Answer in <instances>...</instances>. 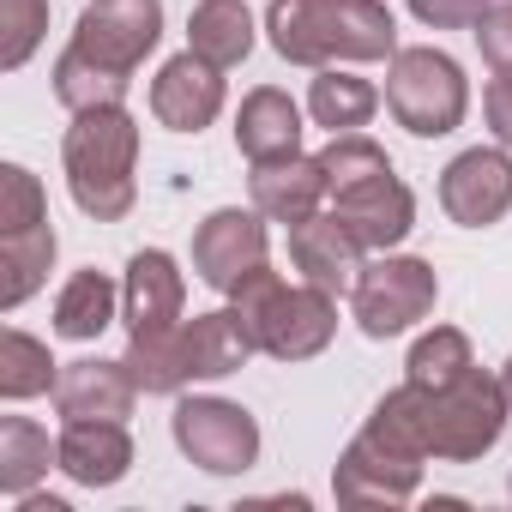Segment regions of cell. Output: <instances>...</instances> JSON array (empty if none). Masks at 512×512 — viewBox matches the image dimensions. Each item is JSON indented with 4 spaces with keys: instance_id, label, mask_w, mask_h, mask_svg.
<instances>
[{
    "instance_id": "16",
    "label": "cell",
    "mask_w": 512,
    "mask_h": 512,
    "mask_svg": "<svg viewBox=\"0 0 512 512\" xmlns=\"http://www.w3.org/2000/svg\"><path fill=\"white\" fill-rule=\"evenodd\" d=\"M332 211L350 223V235H356L368 253H392V247L416 229V193H410L392 169L374 175V181H362V187H350V193H338Z\"/></svg>"
},
{
    "instance_id": "27",
    "label": "cell",
    "mask_w": 512,
    "mask_h": 512,
    "mask_svg": "<svg viewBox=\"0 0 512 512\" xmlns=\"http://www.w3.org/2000/svg\"><path fill=\"white\" fill-rule=\"evenodd\" d=\"M55 380H61V362L49 356L43 338H31V332H19V326L0 332V398H7V404H25V398L55 392Z\"/></svg>"
},
{
    "instance_id": "37",
    "label": "cell",
    "mask_w": 512,
    "mask_h": 512,
    "mask_svg": "<svg viewBox=\"0 0 512 512\" xmlns=\"http://www.w3.org/2000/svg\"><path fill=\"white\" fill-rule=\"evenodd\" d=\"M500 386H506V398H512V356H506V368H500Z\"/></svg>"
},
{
    "instance_id": "28",
    "label": "cell",
    "mask_w": 512,
    "mask_h": 512,
    "mask_svg": "<svg viewBox=\"0 0 512 512\" xmlns=\"http://www.w3.org/2000/svg\"><path fill=\"white\" fill-rule=\"evenodd\" d=\"M49 79H55L61 109H73V115H85V109H109V103H127V85H133V79L97 67L91 55H79L73 43L55 55V73H49Z\"/></svg>"
},
{
    "instance_id": "25",
    "label": "cell",
    "mask_w": 512,
    "mask_h": 512,
    "mask_svg": "<svg viewBox=\"0 0 512 512\" xmlns=\"http://www.w3.org/2000/svg\"><path fill=\"white\" fill-rule=\"evenodd\" d=\"M380 109V91L344 67H320L314 85H308V115L326 127V133H362Z\"/></svg>"
},
{
    "instance_id": "6",
    "label": "cell",
    "mask_w": 512,
    "mask_h": 512,
    "mask_svg": "<svg viewBox=\"0 0 512 512\" xmlns=\"http://www.w3.org/2000/svg\"><path fill=\"white\" fill-rule=\"evenodd\" d=\"M434 302H440V278L416 253H374L350 290V314H356L362 338H374V344L422 326L434 314Z\"/></svg>"
},
{
    "instance_id": "9",
    "label": "cell",
    "mask_w": 512,
    "mask_h": 512,
    "mask_svg": "<svg viewBox=\"0 0 512 512\" xmlns=\"http://www.w3.org/2000/svg\"><path fill=\"white\" fill-rule=\"evenodd\" d=\"M266 211L260 205H223V211H211L199 229H193V272H199V284L205 290H217V296H229L247 272H260L266 266V253H272V235H266Z\"/></svg>"
},
{
    "instance_id": "7",
    "label": "cell",
    "mask_w": 512,
    "mask_h": 512,
    "mask_svg": "<svg viewBox=\"0 0 512 512\" xmlns=\"http://www.w3.org/2000/svg\"><path fill=\"white\" fill-rule=\"evenodd\" d=\"M169 434L205 476H247L260 464V422L235 398H175Z\"/></svg>"
},
{
    "instance_id": "1",
    "label": "cell",
    "mask_w": 512,
    "mask_h": 512,
    "mask_svg": "<svg viewBox=\"0 0 512 512\" xmlns=\"http://www.w3.org/2000/svg\"><path fill=\"white\" fill-rule=\"evenodd\" d=\"M266 43L290 67H362L398 55V19L386 0H272Z\"/></svg>"
},
{
    "instance_id": "13",
    "label": "cell",
    "mask_w": 512,
    "mask_h": 512,
    "mask_svg": "<svg viewBox=\"0 0 512 512\" xmlns=\"http://www.w3.org/2000/svg\"><path fill=\"white\" fill-rule=\"evenodd\" d=\"M290 266L302 272V284H320L332 296H350L362 266H368V247L350 235V223L326 205L302 223H290Z\"/></svg>"
},
{
    "instance_id": "8",
    "label": "cell",
    "mask_w": 512,
    "mask_h": 512,
    "mask_svg": "<svg viewBox=\"0 0 512 512\" xmlns=\"http://www.w3.org/2000/svg\"><path fill=\"white\" fill-rule=\"evenodd\" d=\"M157 43H163V0H91L73 25V49L121 79H133L145 55H157Z\"/></svg>"
},
{
    "instance_id": "19",
    "label": "cell",
    "mask_w": 512,
    "mask_h": 512,
    "mask_svg": "<svg viewBox=\"0 0 512 512\" xmlns=\"http://www.w3.org/2000/svg\"><path fill=\"white\" fill-rule=\"evenodd\" d=\"M235 151L247 163H272L302 151V103L278 85H253L235 109Z\"/></svg>"
},
{
    "instance_id": "23",
    "label": "cell",
    "mask_w": 512,
    "mask_h": 512,
    "mask_svg": "<svg viewBox=\"0 0 512 512\" xmlns=\"http://www.w3.org/2000/svg\"><path fill=\"white\" fill-rule=\"evenodd\" d=\"M115 314H121V284H115L109 272L85 266V272H73V278L61 284V296H55V338L91 344V338H103V332L115 326Z\"/></svg>"
},
{
    "instance_id": "5",
    "label": "cell",
    "mask_w": 512,
    "mask_h": 512,
    "mask_svg": "<svg viewBox=\"0 0 512 512\" xmlns=\"http://www.w3.org/2000/svg\"><path fill=\"white\" fill-rule=\"evenodd\" d=\"M428 404V452L446 464H476L482 452L500 446L506 422H512V398L500 386V374H458L452 386H422Z\"/></svg>"
},
{
    "instance_id": "14",
    "label": "cell",
    "mask_w": 512,
    "mask_h": 512,
    "mask_svg": "<svg viewBox=\"0 0 512 512\" xmlns=\"http://www.w3.org/2000/svg\"><path fill=\"white\" fill-rule=\"evenodd\" d=\"M181 308H187V278L175 266V253L139 247L133 260H127V272H121V320H127V338L181 326Z\"/></svg>"
},
{
    "instance_id": "12",
    "label": "cell",
    "mask_w": 512,
    "mask_h": 512,
    "mask_svg": "<svg viewBox=\"0 0 512 512\" xmlns=\"http://www.w3.org/2000/svg\"><path fill=\"white\" fill-rule=\"evenodd\" d=\"M229 103V85H223V67H211L205 55H169L151 79V115L157 127L169 133H205Z\"/></svg>"
},
{
    "instance_id": "31",
    "label": "cell",
    "mask_w": 512,
    "mask_h": 512,
    "mask_svg": "<svg viewBox=\"0 0 512 512\" xmlns=\"http://www.w3.org/2000/svg\"><path fill=\"white\" fill-rule=\"evenodd\" d=\"M49 37V0H0V67L19 73Z\"/></svg>"
},
{
    "instance_id": "35",
    "label": "cell",
    "mask_w": 512,
    "mask_h": 512,
    "mask_svg": "<svg viewBox=\"0 0 512 512\" xmlns=\"http://www.w3.org/2000/svg\"><path fill=\"white\" fill-rule=\"evenodd\" d=\"M482 115H488V133L512 151V79H488V91H482Z\"/></svg>"
},
{
    "instance_id": "26",
    "label": "cell",
    "mask_w": 512,
    "mask_h": 512,
    "mask_svg": "<svg viewBox=\"0 0 512 512\" xmlns=\"http://www.w3.org/2000/svg\"><path fill=\"white\" fill-rule=\"evenodd\" d=\"M121 362L133 368V380H139V392H145V398H175L181 386H193V374H187V344H181V326L127 338V356H121Z\"/></svg>"
},
{
    "instance_id": "10",
    "label": "cell",
    "mask_w": 512,
    "mask_h": 512,
    "mask_svg": "<svg viewBox=\"0 0 512 512\" xmlns=\"http://www.w3.org/2000/svg\"><path fill=\"white\" fill-rule=\"evenodd\" d=\"M422 464L428 458L398 452V446H386L380 434L362 428L344 446L338 470H332V494H338V506H404L422 488Z\"/></svg>"
},
{
    "instance_id": "3",
    "label": "cell",
    "mask_w": 512,
    "mask_h": 512,
    "mask_svg": "<svg viewBox=\"0 0 512 512\" xmlns=\"http://www.w3.org/2000/svg\"><path fill=\"white\" fill-rule=\"evenodd\" d=\"M229 308L247 320L253 344L272 362H314L338 338V296L320 284H284L272 266L247 272L229 290Z\"/></svg>"
},
{
    "instance_id": "33",
    "label": "cell",
    "mask_w": 512,
    "mask_h": 512,
    "mask_svg": "<svg viewBox=\"0 0 512 512\" xmlns=\"http://www.w3.org/2000/svg\"><path fill=\"white\" fill-rule=\"evenodd\" d=\"M476 49H482V61H488L494 79H512V0H494V7L482 13Z\"/></svg>"
},
{
    "instance_id": "4",
    "label": "cell",
    "mask_w": 512,
    "mask_h": 512,
    "mask_svg": "<svg viewBox=\"0 0 512 512\" xmlns=\"http://www.w3.org/2000/svg\"><path fill=\"white\" fill-rule=\"evenodd\" d=\"M386 109L404 133L416 139H446L464 127L470 115V79L464 67L434 49V43H416V49H398L386 61Z\"/></svg>"
},
{
    "instance_id": "29",
    "label": "cell",
    "mask_w": 512,
    "mask_h": 512,
    "mask_svg": "<svg viewBox=\"0 0 512 512\" xmlns=\"http://www.w3.org/2000/svg\"><path fill=\"white\" fill-rule=\"evenodd\" d=\"M476 356H470V338L458 326H434L410 344V362H404V380L410 386H452L458 374H470Z\"/></svg>"
},
{
    "instance_id": "15",
    "label": "cell",
    "mask_w": 512,
    "mask_h": 512,
    "mask_svg": "<svg viewBox=\"0 0 512 512\" xmlns=\"http://www.w3.org/2000/svg\"><path fill=\"white\" fill-rule=\"evenodd\" d=\"M55 410L61 422H85V416H103V422H127L133 404H139V380L127 362H103V356H79V362H61V380H55Z\"/></svg>"
},
{
    "instance_id": "24",
    "label": "cell",
    "mask_w": 512,
    "mask_h": 512,
    "mask_svg": "<svg viewBox=\"0 0 512 512\" xmlns=\"http://www.w3.org/2000/svg\"><path fill=\"white\" fill-rule=\"evenodd\" d=\"M49 464H61V440H49L43 422L31 416H0V494L7 500H25Z\"/></svg>"
},
{
    "instance_id": "30",
    "label": "cell",
    "mask_w": 512,
    "mask_h": 512,
    "mask_svg": "<svg viewBox=\"0 0 512 512\" xmlns=\"http://www.w3.org/2000/svg\"><path fill=\"white\" fill-rule=\"evenodd\" d=\"M320 169H326V187H332V199H338V193H350V187L386 175L392 157H386L368 133H332V145L320 151ZM332 199H326V205H332Z\"/></svg>"
},
{
    "instance_id": "32",
    "label": "cell",
    "mask_w": 512,
    "mask_h": 512,
    "mask_svg": "<svg viewBox=\"0 0 512 512\" xmlns=\"http://www.w3.org/2000/svg\"><path fill=\"white\" fill-rule=\"evenodd\" d=\"M43 217H49L43 181H37L25 163H7V169H0V235H7V229H31V223H43Z\"/></svg>"
},
{
    "instance_id": "21",
    "label": "cell",
    "mask_w": 512,
    "mask_h": 512,
    "mask_svg": "<svg viewBox=\"0 0 512 512\" xmlns=\"http://www.w3.org/2000/svg\"><path fill=\"white\" fill-rule=\"evenodd\" d=\"M55 253H61V235H55L49 217L31 223V229H7V235H0V308L19 314V308L49 284Z\"/></svg>"
},
{
    "instance_id": "11",
    "label": "cell",
    "mask_w": 512,
    "mask_h": 512,
    "mask_svg": "<svg viewBox=\"0 0 512 512\" xmlns=\"http://www.w3.org/2000/svg\"><path fill=\"white\" fill-rule=\"evenodd\" d=\"M440 211L458 229H488L512 211V151L506 145H470L440 169Z\"/></svg>"
},
{
    "instance_id": "2",
    "label": "cell",
    "mask_w": 512,
    "mask_h": 512,
    "mask_svg": "<svg viewBox=\"0 0 512 512\" xmlns=\"http://www.w3.org/2000/svg\"><path fill=\"white\" fill-rule=\"evenodd\" d=\"M61 169H67V193L85 217L121 223L139 205V121H133V109L109 103V109L73 115V127L61 139Z\"/></svg>"
},
{
    "instance_id": "36",
    "label": "cell",
    "mask_w": 512,
    "mask_h": 512,
    "mask_svg": "<svg viewBox=\"0 0 512 512\" xmlns=\"http://www.w3.org/2000/svg\"><path fill=\"white\" fill-rule=\"evenodd\" d=\"M19 512H73L67 500H55V494H25L19 500Z\"/></svg>"
},
{
    "instance_id": "17",
    "label": "cell",
    "mask_w": 512,
    "mask_h": 512,
    "mask_svg": "<svg viewBox=\"0 0 512 512\" xmlns=\"http://www.w3.org/2000/svg\"><path fill=\"white\" fill-rule=\"evenodd\" d=\"M61 476L79 482V488H115L127 470H133V434L127 422H103V416H85V422H61Z\"/></svg>"
},
{
    "instance_id": "20",
    "label": "cell",
    "mask_w": 512,
    "mask_h": 512,
    "mask_svg": "<svg viewBox=\"0 0 512 512\" xmlns=\"http://www.w3.org/2000/svg\"><path fill=\"white\" fill-rule=\"evenodd\" d=\"M181 344H187V374L193 380H229L247 368V356L260 350L247 332V320L235 308H211V314H193L181 326Z\"/></svg>"
},
{
    "instance_id": "22",
    "label": "cell",
    "mask_w": 512,
    "mask_h": 512,
    "mask_svg": "<svg viewBox=\"0 0 512 512\" xmlns=\"http://www.w3.org/2000/svg\"><path fill=\"white\" fill-rule=\"evenodd\" d=\"M253 43H260V25H253L247 0H193L187 13V49L205 55L211 67H241L253 55Z\"/></svg>"
},
{
    "instance_id": "18",
    "label": "cell",
    "mask_w": 512,
    "mask_h": 512,
    "mask_svg": "<svg viewBox=\"0 0 512 512\" xmlns=\"http://www.w3.org/2000/svg\"><path fill=\"white\" fill-rule=\"evenodd\" d=\"M247 193H253V205H260L272 223H302V217L326 211V199H332L326 169H320V157H308V151L272 157V163H253Z\"/></svg>"
},
{
    "instance_id": "34",
    "label": "cell",
    "mask_w": 512,
    "mask_h": 512,
    "mask_svg": "<svg viewBox=\"0 0 512 512\" xmlns=\"http://www.w3.org/2000/svg\"><path fill=\"white\" fill-rule=\"evenodd\" d=\"M494 0H410V19L428 31H476Z\"/></svg>"
}]
</instances>
